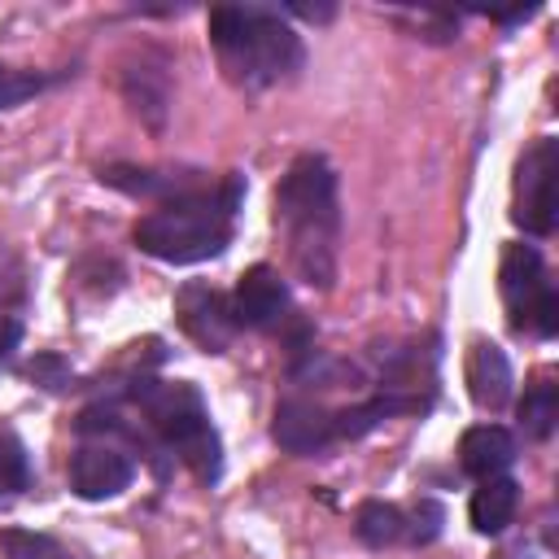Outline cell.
<instances>
[{
    "instance_id": "obj_1",
    "label": "cell",
    "mask_w": 559,
    "mask_h": 559,
    "mask_svg": "<svg viewBox=\"0 0 559 559\" xmlns=\"http://www.w3.org/2000/svg\"><path fill=\"white\" fill-rule=\"evenodd\" d=\"M275 231L288 245V262L301 284L332 288L336 245H341V201L336 170L323 153H297L275 183Z\"/></svg>"
},
{
    "instance_id": "obj_2",
    "label": "cell",
    "mask_w": 559,
    "mask_h": 559,
    "mask_svg": "<svg viewBox=\"0 0 559 559\" xmlns=\"http://www.w3.org/2000/svg\"><path fill=\"white\" fill-rule=\"evenodd\" d=\"M205 31L218 57V70L245 92L288 83L306 61L301 35L271 4H218L210 9Z\"/></svg>"
},
{
    "instance_id": "obj_3",
    "label": "cell",
    "mask_w": 559,
    "mask_h": 559,
    "mask_svg": "<svg viewBox=\"0 0 559 559\" xmlns=\"http://www.w3.org/2000/svg\"><path fill=\"white\" fill-rule=\"evenodd\" d=\"M240 197H245V175L227 170L218 183L210 179L205 188L148 210L131 236H135L140 253L170 262V266H192V262L218 258L231 245V223H236Z\"/></svg>"
},
{
    "instance_id": "obj_4",
    "label": "cell",
    "mask_w": 559,
    "mask_h": 559,
    "mask_svg": "<svg viewBox=\"0 0 559 559\" xmlns=\"http://www.w3.org/2000/svg\"><path fill=\"white\" fill-rule=\"evenodd\" d=\"M131 402L140 406V424L153 432V441L179 459L201 485H218L223 476V441L210 424V406L197 384L188 380H131Z\"/></svg>"
},
{
    "instance_id": "obj_5",
    "label": "cell",
    "mask_w": 559,
    "mask_h": 559,
    "mask_svg": "<svg viewBox=\"0 0 559 559\" xmlns=\"http://www.w3.org/2000/svg\"><path fill=\"white\" fill-rule=\"evenodd\" d=\"M498 293H502V306H507V323L515 332H528V336H555L559 328V297H555V284H550V271L537 253V245H507L502 249V262H498Z\"/></svg>"
},
{
    "instance_id": "obj_6",
    "label": "cell",
    "mask_w": 559,
    "mask_h": 559,
    "mask_svg": "<svg viewBox=\"0 0 559 559\" xmlns=\"http://www.w3.org/2000/svg\"><path fill=\"white\" fill-rule=\"evenodd\" d=\"M555 170H559V144H555V135H537L520 153V162H515L511 218L528 236H550L555 231Z\"/></svg>"
},
{
    "instance_id": "obj_7",
    "label": "cell",
    "mask_w": 559,
    "mask_h": 559,
    "mask_svg": "<svg viewBox=\"0 0 559 559\" xmlns=\"http://www.w3.org/2000/svg\"><path fill=\"white\" fill-rule=\"evenodd\" d=\"M135 480V459L114 445V441H83L74 454H70V489L83 498V502H105V498H118L127 493Z\"/></svg>"
},
{
    "instance_id": "obj_8",
    "label": "cell",
    "mask_w": 559,
    "mask_h": 559,
    "mask_svg": "<svg viewBox=\"0 0 559 559\" xmlns=\"http://www.w3.org/2000/svg\"><path fill=\"white\" fill-rule=\"evenodd\" d=\"M231 319H236V328H253V332H271V328H280L284 319H288V284H284V275L275 271V266H266V262H258V266H249L240 280H236V288H231Z\"/></svg>"
},
{
    "instance_id": "obj_9",
    "label": "cell",
    "mask_w": 559,
    "mask_h": 559,
    "mask_svg": "<svg viewBox=\"0 0 559 559\" xmlns=\"http://www.w3.org/2000/svg\"><path fill=\"white\" fill-rule=\"evenodd\" d=\"M175 314H179V328L205 354H223L231 345V336L240 332L236 319H231V301L210 284H183L179 297H175Z\"/></svg>"
},
{
    "instance_id": "obj_10",
    "label": "cell",
    "mask_w": 559,
    "mask_h": 559,
    "mask_svg": "<svg viewBox=\"0 0 559 559\" xmlns=\"http://www.w3.org/2000/svg\"><path fill=\"white\" fill-rule=\"evenodd\" d=\"M271 437L288 454H323L336 441V419L314 397H284L271 419Z\"/></svg>"
},
{
    "instance_id": "obj_11",
    "label": "cell",
    "mask_w": 559,
    "mask_h": 559,
    "mask_svg": "<svg viewBox=\"0 0 559 559\" xmlns=\"http://www.w3.org/2000/svg\"><path fill=\"white\" fill-rule=\"evenodd\" d=\"M100 179L127 197H148V201H175L210 183L201 170H188V166H105Z\"/></svg>"
},
{
    "instance_id": "obj_12",
    "label": "cell",
    "mask_w": 559,
    "mask_h": 559,
    "mask_svg": "<svg viewBox=\"0 0 559 559\" xmlns=\"http://www.w3.org/2000/svg\"><path fill=\"white\" fill-rule=\"evenodd\" d=\"M122 96H127L131 114H140L148 127H162L166 105H170L166 57L162 52H140V61H127L122 66Z\"/></svg>"
},
{
    "instance_id": "obj_13",
    "label": "cell",
    "mask_w": 559,
    "mask_h": 559,
    "mask_svg": "<svg viewBox=\"0 0 559 559\" xmlns=\"http://www.w3.org/2000/svg\"><path fill=\"white\" fill-rule=\"evenodd\" d=\"M511 384H515V376H511L507 354L493 341H472V349H467V393H472V402L493 415L511 402Z\"/></svg>"
},
{
    "instance_id": "obj_14",
    "label": "cell",
    "mask_w": 559,
    "mask_h": 559,
    "mask_svg": "<svg viewBox=\"0 0 559 559\" xmlns=\"http://www.w3.org/2000/svg\"><path fill=\"white\" fill-rule=\"evenodd\" d=\"M459 463L467 476L476 480H489V476H502L511 463H515V437L502 428V424H476L463 432L459 441Z\"/></svg>"
},
{
    "instance_id": "obj_15",
    "label": "cell",
    "mask_w": 559,
    "mask_h": 559,
    "mask_svg": "<svg viewBox=\"0 0 559 559\" xmlns=\"http://www.w3.org/2000/svg\"><path fill=\"white\" fill-rule=\"evenodd\" d=\"M515 507H520V485L511 476H489L472 489V502H467V520L476 533L493 537L502 533L511 520H515Z\"/></svg>"
},
{
    "instance_id": "obj_16",
    "label": "cell",
    "mask_w": 559,
    "mask_h": 559,
    "mask_svg": "<svg viewBox=\"0 0 559 559\" xmlns=\"http://www.w3.org/2000/svg\"><path fill=\"white\" fill-rule=\"evenodd\" d=\"M354 533H358V542L371 546V550L397 546V542H406V511H402L397 502H380V498H371V502L358 507V515H354Z\"/></svg>"
},
{
    "instance_id": "obj_17",
    "label": "cell",
    "mask_w": 559,
    "mask_h": 559,
    "mask_svg": "<svg viewBox=\"0 0 559 559\" xmlns=\"http://www.w3.org/2000/svg\"><path fill=\"white\" fill-rule=\"evenodd\" d=\"M515 415H520V428H524L533 441L550 437V428H555V419H559V389H555L546 376H542V380H533V384L524 389V397H520Z\"/></svg>"
},
{
    "instance_id": "obj_18",
    "label": "cell",
    "mask_w": 559,
    "mask_h": 559,
    "mask_svg": "<svg viewBox=\"0 0 559 559\" xmlns=\"http://www.w3.org/2000/svg\"><path fill=\"white\" fill-rule=\"evenodd\" d=\"M31 489V454L13 424H0V498Z\"/></svg>"
},
{
    "instance_id": "obj_19",
    "label": "cell",
    "mask_w": 559,
    "mask_h": 559,
    "mask_svg": "<svg viewBox=\"0 0 559 559\" xmlns=\"http://www.w3.org/2000/svg\"><path fill=\"white\" fill-rule=\"evenodd\" d=\"M0 546L9 559H74L57 537L35 528H0Z\"/></svg>"
},
{
    "instance_id": "obj_20",
    "label": "cell",
    "mask_w": 559,
    "mask_h": 559,
    "mask_svg": "<svg viewBox=\"0 0 559 559\" xmlns=\"http://www.w3.org/2000/svg\"><path fill=\"white\" fill-rule=\"evenodd\" d=\"M44 74H35V70H17V66H4L0 61V109H13V105H22V100H31L35 92H44Z\"/></svg>"
},
{
    "instance_id": "obj_21",
    "label": "cell",
    "mask_w": 559,
    "mask_h": 559,
    "mask_svg": "<svg viewBox=\"0 0 559 559\" xmlns=\"http://www.w3.org/2000/svg\"><path fill=\"white\" fill-rule=\"evenodd\" d=\"M441 524H445V511H441V502H432V498H419V502L406 511V542H411V546H428V542L441 533Z\"/></svg>"
},
{
    "instance_id": "obj_22",
    "label": "cell",
    "mask_w": 559,
    "mask_h": 559,
    "mask_svg": "<svg viewBox=\"0 0 559 559\" xmlns=\"http://www.w3.org/2000/svg\"><path fill=\"white\" fill-rule=\"evenodd\" d=\"M17 341H22V319L0 301V367L9 362V354L17 349Z\"/></svg>"
}]
</instances>
